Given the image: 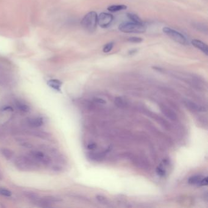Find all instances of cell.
<instances>
[{
    "instance_id": "8992f818",
    "label": "cell",
    "mask_w": 208,
    "mask_h": 208,
    "mask_svg": "<svg viewBox=\"0 0 208 208\" xmlns=\"http://www.w3.org/2000/svg\"><path fill=\"white\" fill-rule=\"evenodd\" d=\"M113 20L114 16L108 13L103 12L98 15V25L103 28H106L111 25Z\"/></svg>"
},
{
    "instance_id": "8fae6325",
    "label": "cell",
    "mask_w": 208,
    "mask_h": 208,
    "mask_svg": "<svg viewBox=\"0 0 208 208\" xmlns=\"http://www.w3.org/2000/svg\"><path fill=\"white\" fill-rule=\"evenodd\" d=\"M47 84L51 88L57 91H60L62 83L61 81L58 79H51L48 81Z\"/></svg>"
},
{
    "instance_id": "2e32d148",
    "label": "cell",
    "mask_w": 208,
    "mask_h": 208,
    "mask_svg": "<svg viewBox=\"0 0 208 208\" xmlns=\"http://www.w3.org/2000/svg\"><path fill=\"white\" fill-rule=\"evenodd\" d=\"M24 195L26 197H27L28 199L31 200V201H32L34 202H35L36 201H37L39 198V195L36 193H34V192H31V191L25 192Z\"/></svg>"
},
{
    "instance_id": "9a60e30c",
    "label": "cell",
    "mask_w": 208,
    "mask_h": 208,
    "mask_svg": "<svg viewBox=\"0 0 208 208\" xmlns=\"http://www.w3.org/2000/svg\"><path fill=\"white\" fill-rule=\"evenodd\" d=\"M203 177H201L200 175H195V176H193L192 177H190L189 180H188V183L190 184H192V185H199L200 184L201 181L202 180Z\"/></svg>"
},
{
    "instance_id": "3957f363",
    "label": "cell",
    "mask_w": 208,
    "mask_h": 208,
    "mask_svg": "<svg viewBox=\"0 0 208 208\" xmlns=\"http://www.w3.org/2000/svg\"><path fill=\"white\" fill-rule=\"evenodd\" d=\"M98 15L94 12L92 11L87 13L81 20V24L82 26L89 32H92L95 31L98 25L97 22Z\"/></svg>"
},
{
    "instance_id": "7402d4cb",
    "label": "cell",
    "mask_w": 208,
    "mask_h": 208,
    "mask_svg": "<svg viewBox=\"0 0 208 208\" xmlns=\"http://www.w3.org/2000/svg\"><path fill=\"white\" fill-rule=\"evenodd\" d=\"M96 198H97V200L101 204H107L108 203V200H107V198L102 195H97Z\"/></svg>"
},
{
    "instance_id": "d4e9b609",
    "label": "cell",
    "mask_w": 208,
    "mask_h": 208,
    "mask_svg": "<svg viewBox=\"0 0 208 208\" xmlns=\"http://www.w3.org/2000/svg\"><path fill=\"white\" fill-rule=\"evenodd\" d=\"M156 172L160 177H164L165 175V171L162 167H159L156 170Z\"/></svg>"
},
{
    "instance_id": "52a82bcc",
    "label": "cell",
    "mask_w": 208,
    "mask_h": 208,
    "mask_svg": "<svg viewBox=\"0 0 208 208\" xmlns=\"http://www.w3.org/2000/svg\"><path fill=\"white\" fill-rule=\"evenodd\" d=\"M184 104L188 109L194 112H203L206 111V109L203 106H201L196 103L189 100H184Z\"/></svg>"
},
{
    "instance_id": "83f0119b",
    "label": "cell",
    "mask_w": 208,
    "mask_h": 208,
    "mask_svg": "<svg viewBox=\"0 0 208 208\" xmlns=\"http://www.w3.org/2000/svg\"><path fill=\"white\" fill-rule=\"evenodd\" d=\"M96 147H97V145H96L95 144H90L88 145V148L89 150H94V149H95Z\"/></svg>"
},
{
    "instance_id": "4316f807",
    "label": "cell",
    "mask_w": 208,
    "mask_h": 208,
    "mask_svg": "<svg viewBox=\"0 0 208 208\" xmlns=\"http://www.w3.org/2000/svg\"><path fill=\"white\" fill-rule=\"evenodd\" d=\"M95 101L99 103V104H105L106 103V101L105 100H103V99L100 98H95Z\"/></svg>"
},
{
    "instance_id": "ffe728a7",
    "label": "cell",
    "mask_w": 208,
    "mask_h": 208,
    "mask_svg": "<svg viewBox=\"0 0 208 208\" xmlns=\"http://www.w3.org/2000/svg\"><path fill=\"white\" fill-rule=\"evenodd\" d=\"M114 45V42H109V43L106 44L103 49V51L104 53H109V52H110L112 49Z\"/></svg>"
},
{
    "instance_id": "277c9868",
    "label": "cell",
    "mask_w": 208,
    "mask_h": 208,
    "mask_svg": "<svg viewBox=\"0 0 208 208\" xmlns=\"http://www.w3.org/2000/svg\"><path fill=\"white\" fill-rule=\"evenodd\" d=\"M163 32L165 34H167L170 38H171L173 40L175 41L176 42L183 45H188V41L187 39L183 34H182L180 32L168 27L164 28Z\"/></svg>"
},
{
    "instance_id": "ac0fdd59",
    "label": "cell",
    "mask_w": 208,
    "mask_h": 208,
    "mask_svg": "<svg viewBox=\"0 0 208 208\" xmlns=\"http://www.w3.org/2000/svg\"><path fill=\"white\" fill-rule=\"evenodd\" d=\"M128 18L131 20L132 22L134 23H143L141 19L138 17L137 15L132 13H127Z\"/></svg>"
},
{
    "instance_id": "f1b7e54d",
    "label": "cell",
    "mask_w": 208,
    "mask_h": 208,
    "mask_svg": "<svg viewBox=\"0 0 208 208\" xmlns=\"http://www.w3.org/2000/svg\"><path fill=\"white\" fill-rule=\"evenodd\" d=\"M3 110L4 111H13V109L10 107V106H7V107H5L3 108Z\"/></svg>"
},
{
    "instance_id": "5b68a950",
    "label": "cell",
    "mask_w": 208,
    "mask_h": 208,
    "mask_svg": "<svg viewBox=\"0 0 208 208\" xmlns=\"http://www.w3.org/2000/svg\"><path fill=\"white\" fill-rule=\"evenodd\" d=\"M30 156L35 160L39 164H42L44 165H49L52 163L51 158L49 156L40 151H32L30 152Z\"/></svg>"
},
{
    "instance_id": "7a4b0ae2",
    "label": "cell",
    "mask_w": 208,
    "mask_h": 208,
    "mask_svg": "<svg viewBox=\"0 0 208 208\" xmlns=\"http://www.w3.org/2000/svg\"><path fill=\"white\" fill-rule=\"evenodd\" d=\"M118 29L125 33H144L147 29V26L144 23L124 22L118 26Z\"/></svg>"
},
{
    "instance_id": "e0dca14e",
    "label": "cell",
    "mask_w": 208,
    "mask_h": 208,
    "mask_svg": "<svg viewBox=\"0 0 208 208\" xmlns=\"http://www.w3.org/2000/svg\"><path fill=\"white\" fill-rule=\"evenodd\" d=\"M31 133L34 136H36V137H38L39 138H48L49 137V134H48L47 132H45L40 131H32Z\"/></svg>"
},
{
    "instance_id": "ba28073f",
    "label": "cell",
    "mask_w": 208,
    "mask_h": 208,
    "mask_svg": "<svg viewBox=\"0 0 208 208\" xmlns=\"http://www.w3.org/2000/svg\"><path fill=\"white\" fill-rule=\"evenodd\" d=\"M192 44L196 48L198 49L201 52H203V53L206 56L208 55V48L205 43L198 39H194L192 40Z\"/></svg>"
},
{
    "instance_id": "d6986e66",
    "label": "cell",
    "mask_w": 208,
    "mask_h": 208,
    "mask_svg": "<svg viewBox=\"0 0 208 208\" xmlns=\"http://www.w3.org/2000/svg\"><path fill=\"white\" fill-rule=\"evenodd\" d=\"M115 104L119 108H125L126 105V103L124 100L121 98H116L115 100Z\"/></svg>"
},
{
    "instance_id": "484cf974",
    "label": "cell",
    "mask_w": 208,
    "mask_h": 208,
    "mask_svg": "<svg viewBox=\"0 0 208 208\" xmlns=\"http://www.w3.org/2000/svg\"><path fill=\"white\" fill-rule=\"evenodd\" d=\"M207 177H204L203 178L202 180L200 182V186H207Z\"/></svg>"
},
{
    "instance_id": "4fadbf2b",
    "label": "cell",
    "mask_w": 208,
    "mask_h": 208,
    "mask_svg": "<svg viewBox=\"0 0 208 208\" xmlns=\"http://www.w3.org/2000/svg\"><path fill=\"white\" fill-rule=\"evenodd\" d=\"M1 153L3 156L7 160L12 159L13 157V152L6 148H3L1 149Z\"/></svg>"
},
{
    "instance_id": "44dd1931",
    "label": "cell",
    "mask_w": 208,
    "mask_h": 208,
    "mask_svg": "<svg viewBox=\"0 0 208 208\" xmlns=\"http://www.w3.org/2000/svg\"><path fill=\"white\" fill-rule=\"evenodd\" d=\"M0 195L5 197H10L12 195V192L4 188H0Z\"/></svg>"
},
{
    "instance_id": "5bb4252c",
    "label": "cell",
    "mask_w": 208,
    "mask_h": 208,
    "mask_svg": "<svg viewBox=\"0 0 208 208\" xmlns=\"http://www.w3.org/2000/svg\"><path fill=\"white\" fill-rule=\"evenodd\" d=\"M15 105H16L17 109L23 112H27L29 110V106L23 102L17 101L15 102Z\"/></svg>"
},
{
    "instance_id": "30bf717a",
    "label": "cell",
    "mask_w": 208,
    "mask_h": 208,
    "mask_svg": "<svg viewBox=\"0 0 208 208\" xmlns=\"http://www.w3.org/2000/svg\"><path fill=\"white\" fill-rule=\"evenodd\" d=\"M27 123L28 124L34 128H38L41 126L43 123V119L40 117H36V118H29L27 119Z\"/></svg>"
},
{
    "instance_id": "7c38bea8",
    "label": "cell",
    "mask_w": 208,
    "mask_h": 208,
    "mask_svg": "<svg viewBox=\"0 0 208 208\" xmlns=\"http://www.w3.org/2000/svg\"><path fill=\"white\" fill-rule=\"evenodd\" d=\"M127 9V6L124 4H114L109 6L108 7V10L112 12H119L121 10H123Z\"/></svg>"
},
{
    "instance_id": "f546056e",
    "label": "cell",
    "mask_w": 208,
    "mask_h": 208,
    "mask_svg": "<svg viewBox=\"0 0 208 208\" xmlns=\"http://www.w3.org/2000/svg\"><path fill=\"white\" fill-rule=\"evenodd\" d=\"M3 178V173L1 172V171L0 170V180H2Z\"/></svg>"
},
{
    "instance_id": "603a6c76",
    "label": "cell",
    "mask_w": 208,
    "mask_h": 208,
    "mask_svg": "<svg viewBox=\"0 0 208 208\" xmlns=\"http://www.w3.org/2000/svg\"><path fill=\"white\" fill-rule=\"evenodd\" d=\"M19 144H20L21 146H23L25 148H33V145L31 143L28 142V141H20V142Z\"/></svg>"
},
{
    "instance_id": "cb8c5ba5",
    "label": "cell",
    "mask_w": 208,
    "mask_h": 208,
    "mask_svg": "<svg viewBox=\"0 0 208 208\" xmlns=\"http://www.w3.org/2000/svg\"><path fill=\"white\" fill-rule=\"evenodd\" d=\"M142 40L143 39L142 38L138 37H131L128 39V41L132 43H140L142 42Z\"/></svg>"
},
{
    "instance_id": "9c48e42d",
    "label": "cell",
    "mask_w": 208,
    "mask_h": 208,
    "mask_svg": "<svg viewBox=\"0 0 208 208\" xmlns=\"http://www.w3.org/2000/svg\"><path fill=\"white\" fill-rule=\"evenodd\" d=\"M161 109L163 114L165 115L167 118H168L171 120L174 121L177 119V115L175 114V112L174 111H173L170 108L166 106H161Z\"/></svg>"
},
{
    "instance_id": "6da1fadb",
    "label": "cell",
    "mask_w": 208,
    "mask_h": 208,
    "mask_svg": "<svg viewBox=\"0 0 208 208\" xmlns=\"http://www.w3.org/2000/svg\"><path fill=\"white\" fill-rule=\"evenodd\" d=\"M15 166L20 171H29L36 169L39 164L30 156H19L15 160Z\"/></svg>"
}]
</instances>
